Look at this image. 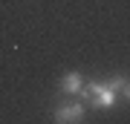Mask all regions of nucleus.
<instances>
[{"mask_svg": "<svg viewBox=\"0 0 130 124\" xmlns=\"http://www.w3.org/2000/svg\"><path fill=\"white\" fill-rule=\"evenodd\" d=\"M121 81H124L121 75H116L110 81H90V84H84L78 98L93 104L95 110H113L119 104V98H121Z\"/></svg>", "mask_w": 130, "mask_h": 124, "instance_id": "f257e3e1", "label": "nucleus"}, {"mask_svg": "<svg viewBox=\"0 0 130 124\" xmlns=\"http://www.w3.org/2000/svg\"><path fill=\"white\" fill-rule=\"evenodd\" d=\"M52 121H58V124H75V121H84V104H81V101H70V104L55 107Z\"/></svg>", "mask_w": 130, "mask_h": 124, "instance_id": "f03ea898", "label": "nucleus"}, {"mask_svg": "<svg viewBox=\"0 0 130 124\" xmlns=\"http://www.w3.org/2000/svg\"><path fill=\"white\" fill-rule=\"evenodd\" d=\"M84 75L81 72H67L64 78H61V92H64V95H81V90H84Z\"/></svg>", "mask_w": 130, "mask_h": 124, "instance_id": "7ed1b4c3", "label": "nucleus"}, {"mask_svg": "<svg viewBox=\"0 0 130 124\" xmlns=\"http://www.w3.org/2000/svg\"><path fill=\"white\" fill-rule=\"evenodd\" d=\"M121 98H124V101H130V78L121 81Z\"/></svg>", "mask_w": 130, "mask_h": 124, "instance_id": "20e7f679", "label": "nucleus"}]
</instances>
